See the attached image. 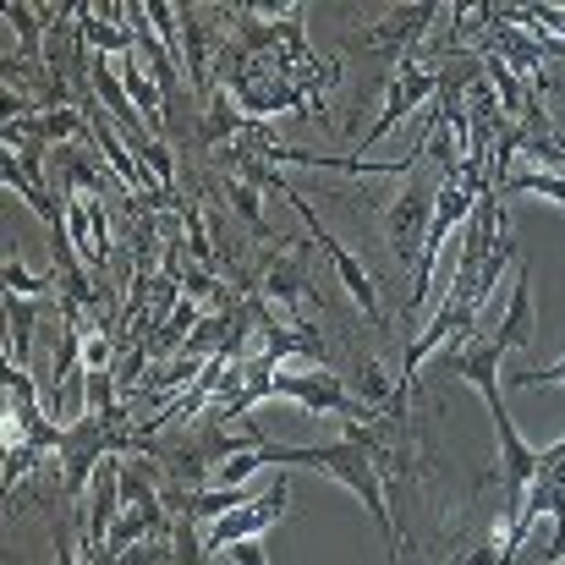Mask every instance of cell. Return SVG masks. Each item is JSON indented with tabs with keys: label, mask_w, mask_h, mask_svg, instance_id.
I'll return each mask as SVG.
<instances>
[{
	"label": "cell",
	"mask_w": 565,
	"mask_h": 565,
	"mask_svg": "<svg viewBox=\"0 0 565 565\" xmlns=\"http://www.w3.org/2000/svg\"><path fill=\"white\" fill-rule=\"evenodd\" d=\"M264 297L269 302H286V308H297L302 297H308V242H280L275 247V258L264 264Z\"/></svg>",
	"instance_id": "ba28073f"
},
{
	"label": "cell",
	"mask_w": 565,
	"mask_h": 565,
	"mask_svg": "<svg viewBox=\"0 0 565 565\" xmlns=\"http://www.w3.org/2000/svg\"><path fill=\"white\" fill-rule=\"evenodd\" d=\"M55 286H61V275H55V269H50V275H28L17 258H6V291H11V297H28V302H39V297H50Z\"/></svg>",
	"instance_id": "9a60e30c"
},
{
	"label": "cell",
	"mask_w": 565,
	"mask_h": 565,
	"mask_svg": "<svg viewBox=\"0 0 565 565\" xmlns=\"http://www.w3.org/2000/svg\"><path fill=\"white\" fill-rule=\"evenodd\" d=\"M220 192H225V203H231V214L258 236V242H269V225H264V188H253V182H220Z\"/></svg>",
	"instance_id": "4fadbf2b"
},
{
	"label": "cell",
	"mask_w": 565,
	"mask_h": 565,
	"mask_svg": "<svg viewBox=\"0 0 565 565\" xmlns=\"http://www.w3.org/2000/svg\"><path fill=\"white\" fill-rule=\"evenodd\" d=\"M264 467L286 472V467H308V472H324L335 478L341 489H352L374 522V533L390 550V565H401V527L390 516V489H384V472H379L369 439L358 434V423H347V439H330V445H264Z\"/></svg>",
	"instance_id": "6da1fadb"
},
{
	"label": "cell",
	"mask_w": 565,
	"mask_h": 565,
	"mask_svg": "<svg viewBox=\"0 0 565 565\" xmlns=\"http://www.w3.org/2000/svg\"><path fill=\"white\" fill-rule=\"evenodd\" d=\"M6 22L22 33V50H28V55L44 44V33H39V22H44V17H39V11H28V6H6Z\"/></svg>",
	"instance_id": "ac0fdd59"
},
{
	"label": "cell",
	"mask_w": 565,
	"mask_h": 565,
	"mask_svg": "<svg viewBox=\"0 0 565 565\" xmlns=\"http://www.w3.org/2000/svg\"><path fill=\"white\" fill-rule=\"evenodd\" d=\"M138 166L149 171V182L166 192H177V149L166 143V138H149L143 149H138Z\"/></svg>",
	"instance_id": "5bb4252c"
},
{
	"label": "cell",
	"mask_w": 565,
	"mask_h": 565,
	"mask_svg": "<svg viewBox=\"0 0 565 565\" xmlns=\"http://www.w3.org/2000/svg\"><path fill=\"white\" fill-rule=\"evenodd\" d=\"M533 94H555V99H565V72H544V77L533 83Z\"/></svg>",
	"instance_id": "44dd1931"
},
{
	"label": "cell",
	"mask_w": 565,
	"mask_h": 565,
	"mask_svg": "<svg viewBox=\"0 0 565 565\" xmlns=\"http://www.w3.org/2000/svg\"><path fill=\"white\" fill-rule=\"evenodd\" d=\"M450 565H461V561H450Z\"/></svg>",
	"instance_id": "cb8c5ba5"
},
{
	"label": "cell",
	"mask_w": 565,
	"mask_h": 565,
	"mask_svg": "<svg viewBox=\"0 0 565 565\" xmlns=\"http://www.w3.org/2000/svg\"><path fill=\"white\" fill-rule=\"evenodd\" d=\"M561 160H565V132H561Z\"/></svg>",
	"instance_id": "603a6c76"
},
{
	"label": "cell",
	"mask_w": 565,
	"mask_h": 565,
	"mask_svg": "<svg viewBox=\"0 0 565 565\" xmlns=\"http://www.w3.org/2000/svg\"><path fill=\"white\" fill-rule=\"evenodd\" d=\"M280 198H286V203H291V209L302 214V225H308V236H313V247H324V258L335 264V275H341V286H347V297H352V302H358V308L369 313V324H374V330H384L390 319H384V308H379V286H374V275H369V269L358 264V253H352V247H341V242H335V236L324 231V220L313 214V203H308L302 192L291 188V182L280 188Z\"/></svg>",
	"instance_id": "277c9868"
},
{
	"label": "cell",
	"mask_w": 565,
	"mask_h": 565,
	"mask_svg": "<svg viewBox=\"0 0 565 565\" xmlns=\"http://www.w3.org/2000/svg\"><path fill=\"white\" fill-rule=\"evenodd\" d=\"M275 395L280 401H297L302 412H341L347 423H374L379 412L369 401L352 395V384L341 374H330L324 363H308V369H280L275 374Z\"/></svg>",
	"instance_id": "3957f363"
},
{
	"label": "cell",
	"mask_w": 565,
	"mask_h": 565,
	"mask_svg": "<svg viewBox=\"0 0 565 565\" xmlns=\"http://www.w3.org/2000/svg\"><path fill=\"white\" fill-rule=\"evenodd\" d=\"M182 231H188V247H192V269L198 264H214V247H209V231H203V209L192 203V198H182Z\"/></svg>",
	"instance_id": "2e32d148"
},
{
	"label": "cell",
	"mask_w": 565,
	"mask_h": 565,
	"mask_svg": "<svg viewBox=\"0 0 565 565\" xmlns=\"http://www.w3.org/2000/svg\"><path fill=\"white\" fill-rule=\"evenodd\" d=\"M439 188L445 177L439 171H412L406 188L395 192V203L384 209V242L395 253V264H423V247H428V231H434V209H439Z\"/></svg>",
	"instance_id": "7a4b0ae2"
},
{
	"label": "cell",
	"mask_w": 565,
	"mask_h": 565,
	"mask_svg": "<svg viewBox=\"0 0 565 565\" xmlns=\"http://www.w3.org/2000/svg\"><path fill=\"white\" fill-rule=\"evenodd\" d=\"M225 555H231V565H269V555H264V539H242V544H231Z\"/></svg>",
	"instance_id": "ffe728a7"
},
{
	"label": "cell",
	"mask_w": 565,
	"mask_h": 565,
	"mask_svg": "<svg viewBox=\"0 0 565 565\" xmlns=\"http://www.w3.org/2000/svg\"><path fill=\"white\" fill-rule=\"evenodd\" d=\"M461 565H500V550H494V544H478V550H472Z\"/></svg>",
	"instance_id": "7402d4cb"
},
{
	"label": "cell",
	"mask_w": 565,
	"mask_h": 565,
	"mask_svg": "<svg viewBox=\"0 0 565 565\" xmlns=\"http://www.w3.org/2000/svg\"><path fill=\"white\" fill-rule=\"evenodd\" d=\"M121 83H127V94H132L138 116L149 121V132L160 138V132H166V94H160V83H154V77L143 72L138 50H132V55H121Z\"/></svg>",
	"instance_id": "8fae6325"
},
{
	"label": "cell",
	"mask_w": 565,
	"mask_h": 565,
	"mask_svg": "<svg viewBox=\"0 0 565 565\" xmlns=\"http://www.w3.org/2000/svg\"><path fill=\"white\" fill-rule=\"evenodd\" d=\"M247 132V121H242V110H236V94L231 88H214L209 99H203V121H198V143L203 149H231L236 138Z\"/></svg>",
	"instance_id": "30bf717a"
},
{
	"label": "cell",
	"mask_w": 565,
	"mask_h": 565,
	"mask_svg": "<svg viewBox=\"0 0 565 565\" xmlns=\"http://www.w3.org/2000/svg\"><path fill=\"white\" fill-rule=\"evenodd\" d=\"M539 330V313H533V269L516 264V286H511V302H505V319L494 330V347L500 352H522Z\"/></svg>",
	"instance_id": "9c48e42d"
},
{
	"label": "cell",
	"mask_w": 565,
	"mask_h": 565,
	"mask_svg": "<svg viewBox=\"0 0 565 565\" xmlns=\"http://www.w3.org/2000/svg\"><path fill=\"white\" fill-rule=\"evenodd\" d=\"M439 99V72H428L417 55L412 61H401L390 77H384V110H379V121L369 127V138H363V149H374L379 138H390L417 105H434Z\"/></svg>",
	"instance_id": "5b68a950"
},
{
	"label": "cell",
	"mask_w": 565,
	"mask_h": 565,
	"mask_svg": "<svg viewBox=\"0 0 565 565\" xmlns=\"http://www.w3.org/2000/svg\"><path fill=\"white\" fill-rule=\"evenodd\" d=\"M533 384H565V358L561 363H544V369H516L511 390H533Z\"/></svg>",
	"instance_id": "d6986e66"
},
{
	"label": "cell",
	"mask_w": 565,
	"mask_h": 565,
	"mask_svg": "<svg viewBox=\"0 0 565 565\" xmlns=\"http://www.w3.org/2000/svg\"><path fill=\"white\" fill-rule=\"evenodd\" d=\"M253 472H264V450H242V456L220 461V467H214V483H242V478H253Z\"/></svg>",
	"instance_id": "e0dca14e"
},
{
	"label": "cell",
	"mask_w": 565,
	"mask_h": 565,
	"mask_svg": "<svg viewBox=\"0 0 565 565\" xmlns=\"http://www.w3.org/2000/svg\"><path fill=\"white\" fill-rule=\"evenodd\" d=\"M33 324H39V302L6 291V352H11V363H22V369H28V358H33Z\"/></svg>",
	"instance_id": "7c38bea8"
},
{
	"label": "cell",
	"mask_w": 565,
	"mask_h": 565,
	"mask_svg": "<svg viewBox=\"0 0 565 565\" xmlns=\"http://www.w3.org/2000/svg\"><path fill=\"white\" fill-rule=\"evenodd\" d=\"M434 17H439V6H395L379 28H369V55L374 61H412L417 55V44L428 39V28H434Z\"/></svg>",
	"instance_id": "52a82bcc"
},
{
	"label": "cell",
	"mask_w": 565,
	"mask_h": 565,
	"mask_svg": "<svg viewBox=\"0 0 565 565\" xmlns=\"http://www.w3.org/2000/svg\"><path fill=\"white\" fill-rule=\"evenodd\" d=\"M286 505H291V478H275L264 500H253V505H242V511L220 516V522L209 527L203 550H209V555H225V550H231V544H242V539H264V533L286 516Z\"/></svg>",
	"instance_id": "8992f818"
}]
</instances>
